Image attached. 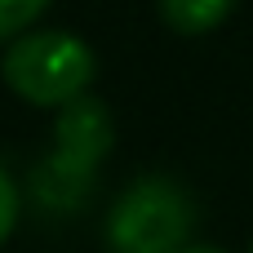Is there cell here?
I'll list each match as a JSON object with an SVG mask.
<instances>
[{"mask_svg": "<svg viewBox=\"0 0 253 253\" xmlns=\"http://www.w3.org/2000/svg\"><path fill=\"white\" fill-rule=\"evenodd\" d=\"M182 253H227V249H218V245H187Z\"/></svg>", "mask_w": 253, "mask_h": 253, "instance_id": "7", "label": "cell"}, {"mask_svg": "<svg viewBox=\"0 0 253 253\" xmlns=\"http://www.w3.org/2000/svg\"><path fill=\"white\" fill-rule=\"evenodd\" d=\"M4 84L31 107H71L98 76V53L71 31H27L0 58Z\"/></svg>", "mask_w": 253, "mask_h": 253, "instance_id": "1", "label": "cell"}, {"mask_svg": "<svg viewBox=\"0 0 253 253\" xmlns=\"http://www.w3.org/2000/svg\"><path fill=\"white\" fill-rule=\"evenodd\" d=\"M191 227H196L191 196L178 182L151 173L111 205L107 245L111 253H182Z\"/></svg>", "mask_w": 253, "mask_h": 253, "instance_id": "2", "label": "cell"}, {"mask_svg": "<svg viewBox=\"0 0 253 253\" xmlns=\"http://www.w3.org/2000/svg\"><path fill=\"white\" fill-rule=\"evenodd\" d=\"M249 253H253V249H249Z\"/></svg>", "mask_w": 253, "mask_h": 253, "instance_id": "8", "label": "cell"}, {"mask_svg": "<svg viewBox=\"0 0 253 253\" xmlns=\"http://www.w3.org/2000/svg\"><path fill=\"white\" fill-rule=\"evenodd\" d=\"M107 151H111V116L102 111V102L80 98V102L62 107V116H58V165H71L76 173H84Z\"/></svg>", "mask_w": 253, "mask_h": 253, "instance_id": "3", "label": "cell"}, {"mask_svg": "<svg viewBox=\"0 0 253 253\" xmlns=\"http://www.w3.org/2000/svg\"><path fill=\"white\" fill-rule=\"evenodd\" d=\"M49 9V0H0V40L27 36V27Z\"/></svg>", "mask_w": 253, "mask_h": 253, "instance_id": "5", "label": "cell"}, {"mask_svg": "<svg viewBox=\"0 0 253 253\" xmlns=\"http://www.w3.org/2000/svg\"><path fill=\"white\" fill-rule=\"evenodd\" d=\"M18 213H22V191H18V182H13V178L0 169V245L13 236Z\"/></svg>", "mask_w": 253, "mask_h": 253, "instance_id": "6", "label": "cell"}, {"mask_svg": "<svg viewBox=\"0 0 253 253\" xmlns=\"http://www.w3.org/2000/svg\"><path fill=\"white\" fill-rule=\"evenodd\" d=\"M236 0H160V18L178 36H205L231 18Z\"/></svg>", "mask_w": 253, "mask_h": 253, "instance_id": "4", "label": "cell"}]
</instances>
